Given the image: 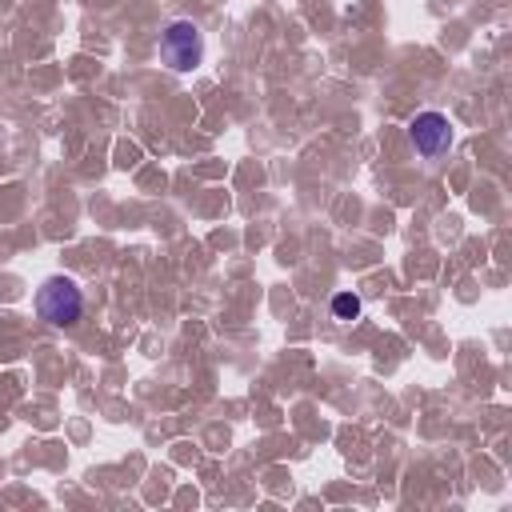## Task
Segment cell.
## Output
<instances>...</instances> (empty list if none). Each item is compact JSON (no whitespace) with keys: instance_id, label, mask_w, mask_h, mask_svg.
Returning <instances> with one entry per match:
<instances>
[{"instance_id":"6da1fadb","label":"cell","mask_w":512,"mask_h":512,"mask_svg":"<svg viewBox=\"0 0 512 512\" xmlns=\"http://www.w3.org/2000/svg\"><path fill=\"white\" fill-rule=\"evenodd\" d=\"M36 312L52 328H72L84 316V292L76 288L72 276H48L36 292Z\"/></svg>"},{"instance_id":"7a4b0ae2","label":"cell","mask_w":512,"mask_h":512,"mask_svg":"<svg viewBox=\"0 0 512 512\" xmlns=\"http://www.w3.org/2000/svg\"><path fill=\"white\" fill-rule=\"evenodd\" d=\"M160 60L172 72H192L204 60V36H200V28L192 20H172L160 32Z\"/></svg>"},{"instance_id":"3957f363","label":"cell","mask_w":512,"mask_h":512,"mask_svg":"<svg viewBox=\"0 0 512 512\" xmlns=\"http://www.w3.org/2000/svg\"><path fill=\"white\" fill-rule=\"evenodd\" d=\"M408 140H412V148H416L424 160H432V156L448 152V144H452V124H448L444 112H416L412 124H408Z\"/></svg>"},{"instance_id":"277c9868","label":"cell","mask_w":512,"mask_h":512,"mask_svg":"<svg viewBox=\"0 0 512 512\" xmlns=\"http://www.w3.org/2000/svg\"><path fill=\"white\" fill-rule=\"evenodd\" d=\"M332 312H336V320H356L360 316V296L356 292H336L332 296Z\"/></svg>"}]
</instances>
